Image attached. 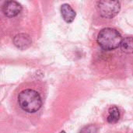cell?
I'll return each instance as SVG.
<instances>
[{
	"mask_svg": "<svg viewBox=\"0 0 133 133\" xmlns=\"http://www.w3.org/2000/svg\"><path fill=\"white\" fill-rule=\"evenodd\" d=\"M79 133H97V128L94 125H89L83 127Z\"/></svg>",
	"mask_w": 133,
	"mask_h": 133,
	"instance_id": "obj_9",
	"label": "cell"
},
{
	"mask_svg": "<svg viewBox=\"0 0 133 133\" xmlns=\"http://www.w3.org/2000/svg\"><path fill=\"white\" fill-rule=\"evenodd\" d=\"M59 133H65V131H61Z\"/></svg>",
	"mask_w": 133,
	"mask_h": 133,
	"instance_id": "obj_10",
	"label": "cell"
},
{
	"mask_svg": "<svg viewBox=\"0 0 133 133\" xmlns=\"http://www.w3.org/2000/svg\"><path fill=\"white\" fill-rule=\"evenodd\" d=\"M31 38L26 34H19L13 38V43L16 48L21 50L28 48L31 44Z\"/></svg>",
	"mask_w": 133,
	"mask_h": 133,
	"instance_id": "obj_5",
	"label": "cell"
},
{
	"mask_svg": "<svg viewBox=\"0 0 133 133\" xmlns=\"http://www.w3.org/2000/svg\"><path fill=\"white\" fill-rule=\"evenodd\" d=\"M18 103L22 110L28 113H34L40 110L42 101L40 94L31 89L21 91L18 95Z\"/></svg>",
	"mask_w": 133,
	"mask_h": 133,
	"instance_id": "obj_1",
	"label": "cell"
},
{
	"mask_svg": "<svg viewBox=\"0 0 133 133\" xmlns=\"http://www.w3.org/2000/svg\"><path fill=\"white\" fill-rule=\"evenodd\" d=\"M61 14L63 18V19L66 23H72L76 16V12L73 10V9L69 5V4H63L61 6Z\"/></svg>",
	"mask_w": 133,
	"mask_h": 133,
	"instance_id": "obj_6",
	"label": "cell"
},
{
	"mask_svg": "<svg viewBox=\"0 0 133 133\" xmlns=\"http://www.w3.org/2000/svg\"><path fill=\"white\" fill-rule=\"evenodd\" d=\"M122 37L115 29L107 27L101 30L97 35V43L100 47L106 51L116 49L121 45Z\"/></svg>",
	"mask_w": 133,
	"mask_h": 133,
	"instance_id": "obj_2",
	"label": "cell"
},
{
	"mask_svg": "<svg viewBox=\"0 0 133 133\" xmlns=\"http://www.w3.org/2000/svg\"><path fill=\"white\" fill-rule=\"evenodd\" d=\"M121 49L123 52L126 54L133 53V37H125L122 39L121 43Z\"/></svg>",
	"mask_w": 133,
	"mask_h": 133,
	"instance_id": "obj_7",
	"label": "cell"
},
{
	"mask_svg": "<svg viewBox=\"0 0 133 133\" xmlns=\"http://www.w3.org/2000/svg\"><path fill=\"white\" fill-rule=\"evenodd\" d=\"M2 10L5 16L15 17L21 12L22 5L16 1H6L4 2Z\"/></svg>",
	"mask_w": 133,
	"mask_h": 133,
	"instance_id": "obj_4",
	"label": "cell"
},
{
	"mask_svg": "<svg viewBox=\"0 0 133 133\" xmlns=\"http://www.w3.org/2000/svg\"><path fill=\"white\" fill-rule=\"evenodd\" d=\"M97 6L101 16L106 19L115 17L121 9V3L118 1H100L97 2Z\"/></svg>",
	"mask_w": 133,
	"mask_h": 133,
	"instance_id": "obj_3",
	"label": "cell"
},
{
	"mask_svg": "<svg viewBox=\"0 0 133 133\" xmlns=\"http://www.w3.org/2000/svg\"><path fill=\"white\" fill-rule=\"evenodd\" d=\"M120 118V111L119 109L116 106H113L109 109L108 116L107 118V121L109 123H116L118 122Z\"/></svg>",
	"mask_w": 133,
	"mask_h": 133,
	"instance_id": "obj_8",
	"label": "cell"
}]
</instances>
